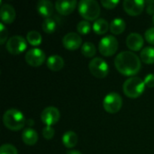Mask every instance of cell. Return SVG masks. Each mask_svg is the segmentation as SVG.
<instances>
[{"label":"cell","instance_id":"cell-1","mask_svg":"<svg viewBox=\"0 0 154 154\" xmlns=\"http://www.w3.org/2000/svg\"><path fill=\"white\" fill-rule=\"evenodd\" d=\"M115 66L117 71L124 76H134L141 68L140 58L133 51H122L115 59Z\"/></svg>","mask_w":154,"mask_h":154},{"label":"cell","instance_id":"cell-2","mask_svg":"<svg viewBox=\"0 0 154 154\" xmlns=\"http://www.w3.org/2000/svg\"><path fill=\"white\" fill-rule=\"evenodd\" d=\"M3 123L7 129L16 132L24 127L25 118L21 111L15 108H11L5 112L3 116Z\"/></svg>","mask_w":154,"mask_h":154},{"label":"cell","instance_id":"cell-3","mask_svg":"<svg viewBox=\"0 0 154 154\" xmlns=\"http://www.w3.org/2000/svg\"><path fill=\"white\" fill-rule=\"evenodd\" d=\"M145 87L146 85L141 78L133 77L125 81L123 90L126 97L130 98H137L144 92Z\"/></svg>","mask_w":154,"mask_h":154},{"label":"cell","instance_id":"cell-4","mask_svg":"<svg viewBox=\"0 0 154 154\" xmlns=\"http://www.w3.org/2000/svg\"><path fill=\"white\" fill-rule=\"evenodd\" d=\"M100 11V5L95 0H82L79 4V12L86 21L97 20Z\"/></svg>","mask_w":154,"mask_h":154},{"label":"cell","instance_id":"cell-5","mask_svg":"<svg viewBox=\"0 0 154 154\" xmlns=\"http://www.w3.org/2000/svg\"><path fill=\"white\" fill-rule=\"evenodd\" d=\"M118 49V41L115 36L107 35L103 37L98 44L99 52L106 57L113 56Z\"/></svg>","mask_w":154,"mask_h":154},{"label":"cell","instance_id":"cell-6","mask_svg":"<svg viewBox=\"0 0 154 154\" xmlns=\"http://www.w3.org/2000/svg\"><path fill=\"white\" fill-rule=\"evenodd\" d=\"M123 99L122 97L116 92H111L106 96L103 101L105 110L109 114H116L122 108Z\"/></svg>","mask_w":154,"mask_h":154},{"label":"cell","instance_id":"cell-7","mask_svg":"<svg viewBox=\"0 0 154 154\" xmlns=\"http://www.w3.org/2000/svg\"><path fill=\"white\" fill-rule=\"evenodd\" d=\"M91 74L97 79H104L109 72L107 63L101 58H94L88 65Z\"/></svg>","mask_w":154,"mask_h":154},{"label":"cell","instance_id":"cell-8","mask_svg":"<svg viewBox=\"0 0 154 154\" xmlns=\"http://www.w3.org/2000/svg\"><path fill=\"white\" fill-rule=\"evenodd\" d=\"M5 48L9 53L13 55H18L25 51V49L27 48V42L23 37L20 35H15L8 39L5 44Z\"/></svg>","mask_w":154,"mask_h":154},{"label":"cell","instance_id":"cell-9","mask_svg":"<svg viewBox=\"0 0 154 154\" xmlns=\"http://www.w3.org/2000/svg\"><path fill=\"white\" fill-rule=\"evenodd\" d=\"M60 111L55 106H48L43 109L41 114V119L46 126H51L57 124L60 120Z\"/></svg>","mask_w":154,"mask_h":154},{"label":"cell","instance_id":"cell-10","mask_svg":"<svg viewBox=\"0 0 154 154\" xmlns=\"http://www.w3.org/2000/svg\"><path fill=\"white\" fill-rule=\"evenodd\" d=\"M45 53L38 48L29 50L25 54V60L27 64L32 67H40L45 60Z\"/></svg>","mask_w":154,"mask_h":154},{"label":"cell","instance_id":"cell-11","mask_svg":"<svg viewBox=\"0 0 154 154\" xmlns=\"http://www.w3.org/2000/svg\"><path fill=\"white\" fill-rule=\"evenodd\" d=\"M145 2L143 0H125L123 3L125 11L131 16L141 14L144 9Z\"/></svg>","mask_w":154,"mask_h":154},{"label":"cell","instance_id":"cell-12","mask_svg":"<svg viewBox=\"0 0 154 154\" xmlns=\"http://www.w3.org/2000/svg\"><path fill=\"white\" fill-rule=\"evenodd\" d=\"M82 43V39L79 33L76 32H69L62 39L63 46L69 51H76L78 50Z\"/></svg>","mask_w":154,"mask_h":154},{"label":"cell","instance_id":"cell-13","mask_svg":"<svg viewBox=\"0 0 154 154\" xmlns=\"http://www.w3.org/2000/svg\"><path fill=\"white\" fill-rule=\"evenodd\" d=\"M143 43H144L143 37L137 32H132L126 38V45L133 51H141L142 48L143 47Z\"/></svg>","mask_w":154,"mask_h":154},{"label":"cell","instance_id":"cell-14","mask_svg":"<svg viewBox=\"0 0 154 154\" xmlns=\"http://www.w3.org/2000/svg\"><path fill=\"white\" fill-rule=\"evenodd\" d=\"M78 2L76 0L71 1H56L55 8L57 12L61 15H69L76 8Z\"/></svg>","mask_w":154,"mask_h":154},{"label":"cell","instance_id":"cell-15","mask_svg":"<svg viewBox=\"0 0 154 154\" xmlns=\"http://www.w3.org/2000/svg\"><path fill=\"white\" fill-rule=\"evenodd\" d=\"M0 17L3 23L10 24L15 19V10L14 8L8 4H2L0 8Z\"/></svg>","mask_w":154,"mask_h":154},{"label":"cell","instance_id":"cell-16","mask_svg":"<svg viewBox=\"0 0 154 154\" xmlns=\"http://www.w3.org/2000/svg\"><path fill=\"white\" fill-rule=\"evenodd\" d=\"M36 9L38 13L46 19L51 18V14H53V5L51 1L48 0L39 1L36 5Z\"/></svg>","mask_w":154,"mask_h":154},{"label":"cell","instance_id":"cell-17","mask_svg":"<svg viewBox=\"0 0 154 154\" xmlns=\"http://www.w3.org/2000/svg\"><path fill=\"white\" fill-rule=\"evenodd\" d=\"M22 140L26 145L32 146L38 141V134L32 128H26L22 133Z\"/></svg>","mask_w":154,"mask_h":154},{"label":"cell","instance_id":"cell-18","mask_svg":"<svg viewBox=\"0 0 154 154\" xmlns=\"http://www.w3.org/2000/svg\"><path fill=\"white\" fill-rule=\"evenodd\" d=\"M47 67L52 71H59L64 67V60L60 55H51L47 60Z\"/></svg>","mask_w":154,"mask_h":154},{"label":"cell","instance_id":"cell-19","mask_svg":"<svg viewBox=\"0 0 154 154\" xmlns=\"http://www.w3.org/2000/svg\"><path fill=\"white\" fill-rule=\"evenodd\" d=\"M79 142V138L76 133L73 131H68L66 132L62 136V143L66 148L71 149L77 145Z\"/></svg>","mask_w":154,"mask_h":154},{"label":"cell","instance_id":"cell-20","mask_svg":"<svg viewBox=\"0 0 154 154\" xmlns=\"http://www.w3.org/2000/svg\"><path fill=\"white\" fill-rule=\"evenodd\" d=\"M108 29L110 30V24H108L107 21L106 19L100 18L95 21L94 24H93V30L97 34L102 35L105 34Z\"/></svg>","mask_w":154,"mask_h":154},{"label":"cell","instance_id":"cell-21","mask_svg":"<svg viewBox=\"0 0 154 154\" xmlns=\"http://www.w3.org/2000/svg\"><path fill=\"white\" fill-rule=\"evenodd\" d=\"M125 22L121 18L114 19L110 23V31L113 34L118 35L125 32Z\"/></svg>","mask_w":154,"mask_h":154},{"label":"cell","instance_id":"cell-22","mask_svg":"<svg viewBox=\"0 0 154 154\" xmlns=\"http://www.w3.org/2000/svg\"><path fill=\"white\" fill-rule=\"evenodd\" d=\"M141 60L146 64L154 63V47H145L141 51Z\"/></svg>","mask_w":154,"mask_h":154},{"label":"cell","instance_id":"cell-23","mask_svg":"<svg viewBox=\"0 0 154 154\" xmlns=\"http://www.w3.org/2000/svg\"><path fill=\"white\" fill-rule=\"evenodd\" d=\"M26 39H27V42L32 46L40 45L42 41L41 33L37 31H30L26 35Z\"/></svg>","mask_w":154,"mask_h":154},{"label":"cell","instance_id":"cell-24","mask_svg":"<svg viewBox=\"0 0 154 154\" xmlns=\"http://www.w3.org/2000/svg\"><path fill=\"white\" fill-rule=\"evenodd\" d=\"M81 52L82 54L87 58H92L96 54V47L92 42H85L81 47Z\"/></svg>","mask_w":154,"mask_h":154},{"label":"cell","instance_id":"cell-25","mask_svg":"<svg viewBox=\"0 0 154 154\" xmlns=\"http://www.w3.org/2000/svg\"><path fill=\"white\" fill-rule=\"evenodd\" d=\"M56 22L52 19V18H47L43 21L42 24V30L46 32V33H52L55 32L56 30Z\"/></svg>","mask_w":154,"mask_h":154},{"label":"cell","instance_id":"cell-26","mask_svg":"<svg viewBox=\"0 0 154 154\" xmlns=\"http://www.w3.org/2000/svg\"><path fill=\"white\" fill-rule=\"evenodd\" d=\"M77 30L80 34H88L91 30V25L88 21H80L77 24Z\"/></svg>","mask_w":154,"mask_h":154},{"label":"cell","instance_id":"cell-27","mask_svg":"<svg viewBox=\"0 0 154 154\" xmlns=\"http://www.w3.org/2000/svg\"><path fill=\"white\" fill-rule=\"evenodd\" d=\"M0 154H18V152L14 145L10 143H5L0 147Z\"/></svg>","mask_w":154,"mask_h":154},{"label":"cell","instance_id":"cell-28","mask_svg":"<svg viewBox=\"0 0 154 154\" xmlns=\"http://www.w3.org/2000/svg\"><path fill=\"white\" fill-rule=\"evenodd\" d=\"M55 134V131L51 126H45L42 129V135L46 140H51L53 138Z\"/></svg>","mask_w":154,"mask_h":154},{"label":"cell","instance_id":"cell-29","mask_svg":"<svg viewBox=\"0 0 154 154\" xmlns=\"http://www.w3.org/2000/svg\"><path fill=\"white\" fill-rule=\"evenodd\" d=\"M119 4L118 0H102L101 5L106 9H114Z\"/></svg>","mask_w":154,"mask_h":154},{"label":"cell","instance_id":"cell-30","mask_svg":"<svg viewBox=\"0 0 154 154\" xmlns=\"http://www.w3.org/2000/svg\"><path fill=\"white\" fill-rule=\"evenodd\" d=\"M7 36H8V32L5 28V26L4 25L3 23H0V43L4 44L5 42V41L7 40Z\"/></svg>","mask_w":154,"mask_h":154},{"label":"cell","instance_id":"cell-31","mask_svg":"<svg viewBox=\"0 0 154 154\" xmlns=\"http://www.w3.org/2000/svg\"><path fill=\"white\" fill-rule=\"evenodd\" d=\"M145 40L152 45H154V27L149 28L145 32Z\"/></svg>","mask_w":154,"mask_h":154},{"label":"cell","instance_id":"cell-32","mask_svg":"<svg viewBox=\"0 0 154 154\" xmlns=\"http://www.w3.org/2000/svg\"><path fill=\"white\" fill-rule=\"evenodd\" d=\"M144 83L148 88H154V74H148L144 79Z\"/></svg>","mask_w":154,"mask_h":154},{"label":"cell","instance_id":"cell-33","mask_svg":"<svg viewBox=\"0 0 154 154\" xmlns=\"http://www.w3.org/2000/svg\"><path fill=\"white\" fill-rule=\"evenodd\" d=\"M154 3V1H150L149 2V5L147 7V13L149 14H153L154 15V5H152Z\"/></svg>","mask_w":154,"mask_h":154},{"label":"cell","instance_id":"cell-34","mask_svg":"<svg viewBox=\"0 0 154 154\" xmlns=\"http://www.w3.org/2000/svg\"><path fill=\"white\" fill-rule=\"evenodd\" d=\"M67 154H82L80 152H79V151H69V152H68Z\"/></svg>","mask_w":154,"mask_h":154},{"label":"cell","instance_id":"cell-35","mask_svg":"<svg viewBox=\"0 0 154 154\" xmlns=\"http://www.w3.org/2000/svg\"><path fill=\"white\" fill-rule=\"evenodd\" d=\"M152 23H153V24H154V15H153V16H152Z\"/></svg>","mask_w":154,"mask_h":154}]
</instances>
